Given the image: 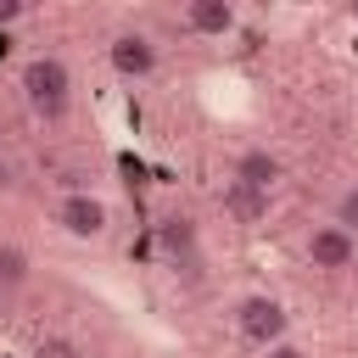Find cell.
I'll use <instances>...</instances> for the list:
<instances>
[{"mask_svg": "<svg viewBox=\"0 0 358 358\" xmlns=\"http://www.w3.org/2000/svg\"><path fill=\"white\" fill-rule=\"evenodd\" d=\"M22 101H28L34 117L62 123L67 106H73V73H67V62L62 56H34L22 67Z\"/></svg>", "mask_w": 358, "mask_h": 358, "instance_id": "obj_1", "label": "cell"}, {"mask_svg": "<svg viewBox=\"0 0 358 358\" xmlns=\"http://www.w3.org/2000/svg\"><path fill=\"white\" fill-rule=\"evenodd\" d=\"M308 263L324 268V274H341L358 263V235L341 229V224H313L308 229Z\"/></svg>", "mask_w": 358, "mask_h": 358, "instance_id": "obj_2", "label": "cell"}, {"mask_svg": "<svg viewBox=\"0 0 358 358\" xmlns=\"http://www.w3.org/2000/svg\"><path fill=\"white\" fill-rule=\"evenodd\" d=\"M235 324H241V336H246L252 347H274V341H285V308H280L274 296H246L241 313H235Z\"/></svg>", "mask_w": 358, "mask_h": 358, "instance_id": "obj_3", "label": "cell"}, {"mask_svg": "<svg viewBox=\"0 0 358 358\" xmlns=\"http://www.w3.org/2000/svg\"><path fill=\"white\" fill-rule=\"evenodd\" d=\"M56 224H62L73 241H95V235L106 229V201L90 196V190H73V196L56 201Z\"/></svg>", "mask_w": 358, "mask_h": 358, "instance_id": "obj_4", "label": "cell"}, {"mask_svg": "<svg viewBox=\"0 0 358 358\" xmlns=\"http://www.w3.org/2000/svg\"><path fill=\"white\" fill-rule=\"evenodd\" d=\"M112 67H117V78H151L157 73V45H151V34H117L112 39Z\"/></svg>", "mask_w": 358, "mask_h": 358, "instance_id": "obj_5", "label": "cell"}, {"mask_svg": "<svg viewBox=\"0 0 358 358\" xmlns=\"http://www.w3.org/2000/svg\"><path fill=\"white\" fill-rule=\"evenodd\" d=\"M280 157L274 151H263V145H252V151H241L235 157V179L229 185H241V190H257V196H268L274 185H280Z\"/></svg>", "mask_w": 358, "mask_h": 358, "instance_id": "obj_6", "label": "cell"}, {"mask_svg": "<svg viewBox=\"0 0 358 358\" xmlns=\"http://www.w3.org/2000/svg\"><path fill=\"white\" fill-rule=\"evenodd\" d=\"M179 22H185L190 34H229V28H235V6H229V0H190V6L179 11Z\"/></svg>", "mask_w": 358, "mask_h": 358, "instance_id": "obj_7", "label": "cell"}, {"mask_svg": "<svg viewBox=\"0 0 358 358\" xmlns=\"http://www.w3.org/2000/svg\"><path fill=\"white\" fill-rule=\"evenodd\" d=\"M17 285H28V252L17 241H0V296H11Z\"/></svg>", "mask_w": 358, "mask_h": 358, "instance_id": "obj_8", "label": "cell"}, {"mask_svg": "<svg viewBox=\"0 0 358 358\" xmlns=\"http://www.w3.org/2000/svg\"><path fill=\"white\" fill-rule=\"evenodd\" d=\"M229 207L246 218V224H257L263 213H268V196H257V190H241V185H229Z\"/></svg>", "mask_w": 358, "mask_h": 358, "instance_id": "obj_9", "label": "cell"}, {"mask_svg": "<svg viewBox=\"0 0 358 358\" xmlns=\"http://www.w3.org/2000/svg\"><path fill=\"white\" fill-rule=\"evenodd\" d=\"M162 246L179 257V252H196V229H190V218H168V229H162Z\"/></svg>", "mask_w": 358, "mask_h": 358, "instance_id": "obj_10", "label": "cell"}, {"mask_svg": "<svg viewBox=\"0 0 358 358\" xmlns=\"http://www.w3.org/2000/svg\"><path fill=\"white\" fill-rule=\"evenodd\" d=\"M330 224H341V229H352L358 235V185H347L341 190V201H336V218Z\"/></svg>", "mask_w": 358, "mask_h": 358, "instance_id": "obj_11", "label": "cell"}, {"mask_svg": "<svg viewBox=\"0 0 358 358\" xmlns=\"http://www.w3.org/2000/svg\"><path fill=\"white\" fill-rule=\"evenodd\" d=\"M22 17H28L22 0H0V28H11V22H22Z\"/></svg>", "mask_w": 358, "mask_h": 358, "instance_id": "obj_12", "label": "cell"}, {"mask_svg": "<svg viewBox=\"0 0 358 358\" xmlns=\"http://www.w3.org/2000/svg\"><path fill=\"white\" fill-rule=\"evenodd\" d=\"M39 358H78V347H73V341H45Z\"/></svg>", "mask_w": 358, "mask_h": 358, "instance_id": "obj_13", "label": "cell"}, {"mask_svg": "<svg viewBox=\"0 0 358 358\" xmlns=\"http://www.w3.org/2000/svg\"><path fill=\"white\" fill-rule=\"evenodd\" d=\"M263 358H308L296 341H274V347H263Z\"/></svg>", "mask_w": 358, "mask_h": 358, "instance_id": "obj_14", "label": "cell"}, {"mask_svg": "<svg viewBox=\"0 0 358 358\" xmlns=\"http://www.w3.org/2000/svg\"><path fill=\"white\" fill-rule=\"evenodd\" d=\"M0 308H6V296H0Z\"/></svg>", "mask_w": 358, "mask_h": 358, "instance_id": "obj_15", "label": "cell"}]
</instances>
